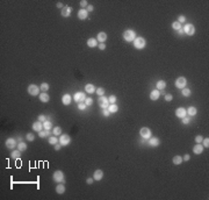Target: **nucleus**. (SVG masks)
Segmentation results:
<instances>
[{
	"mask_svg": "<svg viewBox=\"0 0 209 200\" xmlns=\"http://www.w3.org/2000/svg\"><path fill=\"white\" fill-rule=\"evenodd\" d=\"M136 31L133 30V29H127V30L123 33V39H124L125 42H134L136 39Z\"/></svg>",
	"mask_w": 209,
	"mask_h": 200,
	"instance_id": "nucleus-1",
	"label": "nucleus"
},
{
	"mask_svg": "<svg viewBox=\"0 0 209 200\" xmlns=\"http://www.w3.org/2000/svg\"><path fill=\"white\" fill-rule=\"evenodd\" d=\"M133 44H134V47H135L136 49L142 50V49H144V48L146 47V41H145V39H144V37L137 36L135 39V41L133 42Z\"/></svg>",
	"mask_w": 209,
	"mask_h": 200,
	"instance_id": "nucleus-2",
	"label": "nucleus"
},
{
	"mask_svg": "<svg viewBox=\"0 0 209 200\" xmlns=\"http://www.w3.org/2000/svg\"><path fill=\"white\" fill-rule=\"evenodd\" d=\"M52 179H53V182H56V183H63V184H65V178H64V172L63 171H60V170H56L55 172H53V175H52Z\"/></svg>",
	"mask_w": 209,
	"mask_h": 200,
	"instance_id": "nucleus-3",
	"label": "nucleus"
},
{
	"mask_svg": "<svg viewBox=\"0 0 209 200\" xmlns=\"http://www.w3.org/2000/svg\"><path fill=\"white\" fill-rule=\"evenodd\" d=\"M183 30H184L185 35L193 36L194 33H195V27H194V25H192V23H186V25L183 27Z\"/></svg>",
	"mask_w": 209,
	"mask_h": 200,
	"instance_id": "nucleus-4",
	"label": "nucleus"
},
{
	"mask_svg": "<svg viewBox=\"0 0 209 200\" xmlns=\"http://www.w3.org/2000/svg\"><path fill=\"white\" fill-rule=\"evenodd\" d=\"M27 91H28V93L30 94V96L36 97V96H38V94H40L41 88H40L37 85H35V84H30V85L28 86V88H27Z\"/></svg>",
	"mask_w": 209,
	"mask_h": 200,
	"instance_id": "nucleus-5",
	"label": "nucleus"
},
{
	"mask_svg": "<svg viewBox=\"0 0 209 200\" xmlns=\"http://www.w3.org/2000/svg\"><path fill=\"white\" fill-rule=\"evenodd\" d=\"M98 105L101 107L102 109H106L108 108L109 106V101H108V98H106L104 96H101L98 98Z\"/></svg>",
	"mask_w": 209,
	"mask_h": 200,
	"instance_id": "nucleus-6",
	"label": "nucleus"
},
{
	"mask_svg": "<svg viewBox=\"0 0 209 200\" xmlns=\"http://www.w3.org/2000/svg\"><path fill=\"white\" fill-rule=\"evenodd\" d=\"M175 87L177 88H180V90H183V88H185L186 87V85H187V79L185 77H179V78H177V80H175Z\"/></svg>",
	"mask_w": 209,
	"mask_h": 200,
	"instance_id": "nucleus-7",
	"label": "nucleus"
},
{
	"mask_svg": "<svg viewBox=\"0 0 209 200\" xmlns=\"http://www.w3.org/2000/svg\"><path fill=\"white\" fill-rule=\"evenodd\" d=\"M139 135H141L142 139L149 140L150 137H151V130H150L148 127H143V128H141V130H139Z\"/></svg>",
	"mask_w": 209,
	"mask_h": 200,
	"instance_id": "nucleus-8",
	"label": "nucleus"
},
{
	"mask_svg": "<svg viewBox=\"0 0 209 200\" xmlns=\"http://www.w3.org/2000/svg\"><path fill=\"white\" fill-rule=\"evenodd\" d=\"M58 140H59V143L62 145H69L70 143H71V137H70L68 134H62L60 136L58 137Z\"/></svg>",
	"mask_w": 209,
	"mask_h": 200,
	"instance_id": "nucleus-9",
	"label": "nucleus"
},
{
	"mask_svg": "<svg viewBox=\"0 0 209 200\" xmlns=\"http://www.w3.org/2000/svg\"><path fill=\"white\" fill-rule=\"evenodd\" d=\"M73 100L76 102H85V100H86V94L84 93V92H77L76 94H74L73 97Z\"/></svg>",
	"mask_w": 209,
	"mask_h": 200,
	"instance_id": "nucleus-10",
	"label": "nucleus"
},
{
	"mask_svg": "<svg viewBox=\"0 0 209 200\" xmlns=\"http://www.w3.org/2000/svg\"><path fill=\"white\" fill-rule=\"evenodd\" d=\"M5 145H6V148H8V149L13 150L15 147H18V142L15 141V139H13V137H9V139L6 140V142H5Z\"/></svg>",
	"mask_w": 209,
	"mask_h": 200,
	"instance_id": "nucleus-11",
	"label": "nucleus"
},
{
	"mask_svg": "<svg viewBox=\"0 0 209 200\" xmlns=\"http://www.w3.org/2000/svg\"><path fill=\"white\" fill-rule=\"evenodd\" d=\"M187 115V112H186V108H184V107H178V108L175 109V117L179 118V119H183Z\"/></svg>",
	"mask_w": 209,
	"mask_h": 200,
	"instance_id": "nucleus-12",
	"label": "nucleus"
},
{
	"mask_svg": "<svg viewBox=\"0 0 209 200\" xmlns=\"http://www.w3.org/2000/svg\"><path fill=\"white\" fill-rule=\"evenodd\" d=\"M71 13H72V7L66 5V6H64V8L62 9L60 14H62V17H64V18H69L70 15H71Z\"/></svg>",
	"mask_w": 209,
	"mask_h": 200,
	"instance_id": "nucleus-13",
	"label": "nucleus"
},
{
	"mask_svg": "<svg viewBox=\"0 0 209 200\" xmlns=\"http://www.w3.org/2000/svg\"><path fill=\"white\" fill-rule=\"evenodd\" d=\"M103 178V171L102 170H95L94 173H93V179L95 180V182H99V180H101Z\"/></svg>",
	"mask_w": 209,
	"mask_h": 200,
	"instance_id": "nucleus-14",
	"label": "nucleus"
},
{
	"mask_svg": "<svg viewBox=\"0 0 209 200\" xmlns=\"http://www.w3.org/2000/svg\"><path fill=\"white\" fill-rule=\"evenodd\" d=\"M71 101H72V97L70 96L69 93L64 94V96L62 97V102H63V105H65V106H69V105L71 104Z\"/></svg>",
	"mask_w": 209,
	"mask_h": 200,
	"instance_id": "nucleus-15",
	"label": "nucleus"
},
{
	"mask_svg": "<svg viewBox=\"0 0 209 200\" xmlns=\"http://www.w3.org/2000/svg\"><path fill=\"white\" fill-rule=\"evenodd\" d=\"M160 144V140L157 139V137H150L149 139V145L152 148H156Z\"/></svg>",
	"mask_w": 209,
	"mask_h": 200,
	"instance_id": "nucleus-16",
	"label": "nucleus"
},
{
	"mask_svg": "<svg viewBox=\"0 0 209 200\" xmlns=\"http://www.w3.org/2000/svg\"><path fill=\"white\" fill-rule=\"evenodd\" d=\"M33 129L35 131H37V133H38V131H41L42 129H44L43 128V122H41V121H35V122L33 123Z\"/></svg>",
	"mask_w": 209,
	"mask_h": 200,
	"instance_id": "nucleus-17",
	"label": "nucleus"
},
{
	"mask_svg": "<svg viewBox=\"0 0 209 200\" xmlns=\"http://www.w3.org/2000/svg\"><path fill=\"white\" fill-rule=\"evenodd\" d=\"M202 151H203V145L201 143H196L194 145V148H193V152L195 155H200V154H202Z\"/></svg>",
	"mask_w": 209,
	"mask_h": 200,
	"instance_id": "nucleus-18",
	"label": "nucleus"
},
{
	"mask_svg": "<svg viewBox=\"0 0 209 200\" xmlns=\"http://www.w3.org/2000/svg\"><path fill=\"white\" fill-rule=\"evenodd\" d=\"M159 97H160V92L157 90H153V91H151V93H150V99L152 100V101H156V100H158L159 99Z\"/></svg>",
	"mask_w": 209,
	"mask_h": 200,
	"instance_id": "nucleus-19",
	"label": "nucleus"
},
{
	"mask_svg": "<svg viewBox=\"0 0 209 200\" xmlns=\"http://www.w3.org/2000/svg\"><path fill=\"white\" fill-rule=\"evenodd\" d=\"M85 91H86V93H88V94H93L96 91V88L93 84H86V85H85Z\"/></svg>",
	"mask_w": 209,
	"mask_h": 200,
	"instance_id": "nucleus-20",
	"label": "nucleus"
},
{
	"mask_svg": "<svg viewBox=\"0 0 209 200\" xmlns=\"http://www.w3.org/2000/svg\"><path fill=\"white\" fill-rule=\"evenodd\" d=\"M87 17H88V12H87L86 9H85V8L79 9V12H78V18L80 19V20H86Z\"/></svg>",
	"mask_w": 209,
	"mask_h": 200,
	"instance_id": "nucleus-21",
	"label": "nucleus"
},
{
	"mask_svg": "<svg viewBox=\"0 0 209 200\" xmlns=\"http://www.w3.org/2000/svg\"><path fill=\"white\" fill-rule=\"evenodd\" d=\"M96 40L100 43H104L107 40V34L104 33V31H100V33L98 34V36H96Z\"/></svg>",
	"mask_w": 209,
	"mask_h": 200,
	"instance_id": "nucleus-22",
	"label": "nucleus"
},
{
	"mask_svg": "<svg viewBox=\"0 0 209 200\" xmlns=\"http://www.w3.org/2000/svg\"><path fill=\"white\" fill-rule=\"evenodd\" d=\"M86 44H87V47H90V48H95L96 45H98V40L94 39V37H91V39L87 40Z\"/></svg>",
	"mask_w": 209,
	"mask_h": 200,
	"instance_id": "nucleus-23",
	"label": "nucleus"
},
{
	"mask_svg": "<svg viewBox=\"0 0 209 200\" xmlns=\"http://www.w3.org/2000/svg\"><path fill=\"white\" fill-rule=\"evenodd\" d=\"M49 100H50V97H49V94H48L47 92H42V93H40V101L48 102Z\"/></svg>",
	"mask_w": 209,
	"mask_h": 200,
	"instance_id": "nucleus-24",
	"label": "nucleus"
},
{
	"mask_svg": "<svg viewBox=\"0 0 209 200\" xmlns=\"http://www.w3.org/2000/svg\"><path fill=\"white\" fill-rule=\"evenodd\" d=\"M186 112H187V114L191 115V117H195L197 113V109H196V107H194V106H189L188 108L186 109Z\"/></svg>",
	"mask_w": 209,
	"mask_h": 200,
	"instance_id": "nucleus-25",
	"label": "nucleus"
},
{
	"mask_svg": "<svg viewBox=\"0 0 209 200\" xmlns=\"http://www.w3.org/2000/svg\"><path fill=\"white\" fill-rule=\"evenodd\" d=\"M156 87H157V90H158V91H163V90H165V87H166V83L164 82V80H158L157 84H156Z\"/></svg>",
	"mask_w": 209,
	"mask_h": 200,
	"instance_id": "nucleus-26",
	"label": "nucleus"
},
{
	"mask_svg": "<svg viewBox=\"0 0 209 200\" xmlns=\"http://www.w3.org/2000/svg\"><path fill=\"white\" fill-rule=\"evenodd\" d=\"M111 112V114H113V113H117V110H119V106H117L116 104H109L108 108H107Z\"/></svg>",
	"mask_w": 209,
	"mask_h": 200,
	"instance_id": "nucleus-27",
	"label": "nucleus"
},
{
	"mask_svg": "<svg viewBox=\"0 0 209 200\" xmlns=\"http://www.w3.org/2000/svg\"><path fill=\"white\" fill-rule=\"evenodd\" d=\"M38 136L42 137V139H44V137H50V136H51V133H50V130L42 129L41 131H38Z\"/></svg>",
	"mask_w": 209,
	"mask_h": 200,
	"instance_id": "nucleus-28",
	"label": "nucleus"
},
{
	"mask_svg": "<svg viewBox=\"0 0 209 200\" xmlns=\"http://www.w3.org/2000/svg\"><path fill=\"white\" fill-rule=\"evenodd\" d=\"M56 192H57L58 194H63L64 192H65V185H64L63 183L62 184L59 183L57 186H56Z\"/></svg>",
	"mask_w": 209,
	"mask_h": 200,
	"instance_id": "nucleus-29",
	"label": "nucleus"
},
{
	"mask_svg": "<svg viewBox=\"0 0 209 200\" xmlns=\"http://www.w3.org/2000/svg\"><path fill=\"white\" fill-rule=\"evenodd\" d=\"M21 156V151L16 149V150H12V152H10V157H12L13 159H19Z\"/></svg>",
	"mask_w": 209,
	"mask_h": 200,
	"instance_id": "nucleus-30",
	"label": "nucleus"
},
{
	"mask_svg": "<svg viewBox=\"0 0 209 200\" xmlns=\"http://www.w3.org/2000/svg\"><path fill=\"white\" fill-rule=\"evenodd\" d=\"M172 162H173L174 165H180V164L183 163V157L179 156V155H177V156H174V157H173Z\"/></svg>",
	"mask_w": 209,
	"mask_h": 200,
	"instance_id": "nucleus-31",
	"label": "nucleus"
},
{
	"mask_svg": "<svg viewBox=\"0 0 209 200\" xmlns=\"http://www.w3.org/2000/svg\"><path fill=\"white\" fill-rule=\"evenodd\" d=\"M18 149L20 150L21 152H22V151H26V150H27V144H26L25 142H22V141L19 142V143H18Z\"/></svg>",
	"mask_w": 209,
	"mask_h": 200,
	"instance_id": "nucleus-32",
	"label": "nucleus"
},
{
	"mask_svg": "<svg viewBox=\"0 0 209 200\" xmlns=\"http://www.w3.org/2000/svg\"><path fill=\"white\" fill-rule=\"evenodd\" d=\"M58 142H59V140H58V137L55 136V135H52V136L49 137V143H50V144L55 145L56 143H58Z\"/></svg>",
	"mask_w": 209,
	"mask_h": 200,
	"instance_id": "nucleus-33",
	"label": "nucleus"
},
{
	"mask_svg": "<svg viewBox=\"0 0 209 200\" xmlns=\"http://www.w3.org/2000/svg\"><path fill=\"white\" fill-rule=\"evenodd\" d=\"M52 134L55 135V136H60L62 135V128L60 127H55V128L52 129Z\"/></svg>",
	"mask_w": 209,
	"mask_h": 200,
	"instance_id": "nucleus-34",
	"label": "nucleus"
},
{
	"mask_svg": "<svg viewBox=\"0 0 209 200\" xmlns=\"http://www.w3.org/2000/svg\"><path fill=\"white\" fill-rule=\"evenodd\" d=\"M49 84L48 83H42L41 85H40V88H41V91L42 92H47V91H49Z\"/></svg>",
	"mask_w": 209,
	"mask_h": 200,
	"instance_id": "nucleus-35",
	"label": "nucleus"
},
{
	"mask_svg": "<svg viewBox=\"0 0 209 200\" xmlns=\"http://www.w3.org/2000/svg\"><path fill=\"white\" fill-rule=\"evenodd\" d=\"M43 128L45 129V130H50V129L52 128V123L50 122V121H44L43 122Z\"/></svg>",
	"mask_w": 209,
	"mask_h": 200,
	"instance_id": "nucleus-36",
	"label": "nucleus"
},
{
	"mask_svg": "<svg viewBox=\"0 0 209 200\" xmlns=\"http://www.w3.org/2000/svg\"><path fill=\"white\" fill-rule=\"evenodd\" d=\"M172 28L177 31V30H179L180 28H183V26H181V23H179L178 21H174V22L172 23Z\"/></svg>",
	"mask_w": 209,
	"mask_h": 200,
	"instance_id": "nucleus-37",
	"label": "nucleus"
},
{
	"mask_svg": "<svg viewBox=\"0 0 209 200\" xmlns=\"http://www.w3.org/2000/svg\"><path fill=\"white\" fill-rule=\"evenodd\" d=\"M181 94H183L184 97H189V96L192 94V91L189 90V88H186V87H185V88H183V91H181Z\"/></svg>",
	"mask_w": 209,
	"mask_h": 200,
	"instance_id": "nucleus-38",
	"label": "nucleus"
},
{
	"mask_svg": "<svg viewBox=\"0 0 209 200\" xmlns=\"http://www.w3.org/2000/svg\"><path fill=\"white\" fill-rule=\"evenodd\" d=\"M95 93L98 94L99 97L104 96V88L103 87H98V88H96V91H95Z\"/></svg>",
	"mask_w": 209,
	"mask_h": 200,
	"instance_id": "nucleus-39",
	"label": "nucleus"
},
{
	"mask_svg": "<svg viewBox=\"0 0 209 200\" xmlns=\"http://www.w3.org/2000/svg\"><path fill=\"white\" fill-rule=\"evenodd\" d=\"M86 108H87V106H86V104H85V102H79V104H78V109L85 110Z\"/></svg>",
	"mask_w": 209,
	"mask_h": 200,
	"instance_id": "nucleus-40",
	"label": "nucleus"
},
{
	"mask_svg": "<svg viewBox=\"0 0 209 200\" xmlns=\"http://www.w3.org/2000/svg\"><path fill=\"white\" fill-rule=\"evenodd\" d=\"M26 139H27V141H34V140H35V136H34V134L28 133V134L26 135Z\"/></svg>",
	"mask_w": 209,
	"mask_h": 200,
	"instance_id": "nucleus-41",
	"label": "nucleus"
},
{
	"mask_svg": "<svg viewBox=\"0 0 209 200\" xmlns=\"http://www.w3.org/2000/svg\"><path fill=\"white\" fill-rule=\"evenodd\" d=\"M178 22L179 23H185V22H186V17H185V15H179V17H178Z\"/></svg>",
	"mask_w": 209,
	"mask_h": 200,
	"instance_id": "nucleus-42",
	"label": "nucleus"
},
{
	"mask_svg": "<svg viewBox=\"0 0 209 200\" xmlns=\"http://www.w3.org/2000/svg\"><path fill=\"white\" fill-rule=\"evenodd\" d=\"M108 101H109V104H115V102H116V96H111L108 98Z\"/></svg>",
	"mask_w": 209,
	"mask_h": 200,
	"instance_id": "nucleus-43",
	"label": "nucleus"
},
{
	"mask_svg": "<svg viewBox=\"0 0 209 200\" xmlns=\"http://www.w3.org/2000/svg\"><path fill=\"white\" fill-rule=\"evenodd\" d=\"M202 145H203V148H208L209 147V139H208V137L202 140Z\"/></svg>",
	"mask_w": 209,
	"mask_h": 200,
	"instance_id": "nucleus-44",
	"label": "nucleus"
},
{
	"mask_svg": "<svg viewBox=\"0 0 209 200\" xmlns=\"http://www.w3.org/2000/svg\"><path fill=\"white\" fill-rule=\"evenodd\" d=\"M85 104H86V106H91V105L93 104V99L92 98H86V100H85Z\"/></svg>",
	"mask_w": 209,
	"mask_h": 200,
	"instance_id": "nucleus-45",
	"label": "nucleus"
},
{
	"mask_svg": "<svg viewBox=\"0 0 209 200\" xmlns=\"http://www.w3.org/2000/svg\"><path fill=\"white\" fill-rule=\"evenodd\" d=\"M80 6H81L82 8L86 9V7L88 6V2L86 1V0H81V1H80Z\"/></svg>",
	"mask_w": 209,
	"mask_h": 200,
	"instance_id": "nucleus-46",
	"label": "nucleus"
},
{
	"mask_svg": "<svg viewBox=\"0 0 209 200\" xmlns=\"http://www.w3.org/2000/svg\"><path fill=\"white\" fill-rule=\"evenodd\" d=\"M189 121H191V120H189V119L187 118V117H185V118H183V119H181V122H183L184 125H188V123H189Z\"/></svg>",
	"mask_w": 209,
	"mask_h": 200,
	"instance_id": "nucleus-47",
	"label": "nucleus"
},
{
	"mask_svg": "<svg viewBox=\"0 0 209 200\" xmlns=\"http://www.w3.org/2000/svg\"><path fill=\"white\" fill-rule=\"evenodd\" d=\"M202 140H203V137L201 136V135H197V136L195 137V142L196 143H202Z\"/></svg>",
	"mask_w": 209,
	"mask_h": 200,
	"instance_id": "nucleus-48",
	"label": "nucleus"
},
{
	"mask_svg": "<svg viewBox=\"0 0 209 200\" xmlns=\"http://www.w3.org/2000/svg\"><path fill=\"white\" fill-rule=\"evenodd\" d=\"M38 121H41V122H44V121H47V117H45V115H43V114L38 115Z\"/></svg>",
	"mask_w": 209,
	"mask_h": 200,
	"instance_id": "nucleus-49",
	"label": "nucleus"
},
{
	"mask_svg": "<svg viewBox=\"0 0 209 200\" xmlns=\"http://www.w3.org/2000/svg\"><path fill=\"white\" fill-rule=\"evenodd\" d=\"M102 114H103V115H104V117H106V118H108L109 115H111V112H109V110L106 108V109H103V110H102Z\"/></svg>",
	"mask_w": 209,
	"mask_h": 200,
	"instance_id": "nucleus-50",
	"label": "nucleus"
},
{
	"mask_svg": "<svg viewBox=\"0 0 209 200\" xmlns=\"http://www.w3.org/2000/svg\"><path fill=\"white\" fill-rule=\"evenodd\" d=\"M172 99H173L172 94H165V100H166V101H171Z\"/></svg>",
	"mask_w": 209,
	"mask_h": 200,
	"instance_id": "nucleus-51",
	"label": "nucleus"
},
{
	"mask_svg": "<svg viewBox=\"0 0 209 200\" xmlns=\"http://www.w3.org/2000/svg\"><path fill=\"white\" fill-rule=\"evenodd\" d=\"M189 159H191V156H189L188 154H186V155H184V157H183V161H185V162H188Z\"/></svg>",
	"mask_w": 209,
	"mask_h": 200,
	"instance_id": "nucleus-52",
	"label": "nucleus"
},
{
	"mask_svg": "<svg viewBox=\"0 0 209 200\" xmlns=\"http://www.w3.org/2000/svg\"><path fill=\"white\" fill-rule=\"evenodd\" d=\"M98 47H99V49H100V50H104V49H106V44H104V43H99Z\"/></svg>",
	"mask_w": 209,
	"mask_h": 200,
	"instance_id": "nucleus-53",
	"label": "nucleus"
},
{
	"mask_svg": "<svg viewBox=\"0 0 209 200\" xmlns=\"http://www.w3.org/2000/svg\"><path fill=\"white\" fill-rule=\"evenodd\" d=\"M86 10L87 12H93V10H94V7H93L92 5H88V6L86 7Z\"/></svg>",
	"mask_w": 209,
	"mask_h": 200,
	"instance_id": "nucleus-54",
	"label": "nucleus"
},
{
	"mask_svg": "<svg viewBox=\"0 0 209 200\" xmlns=\"http://www.w3.org/2000/svg\"><path fill=\"white\" fill-rule=\"evenodd\" d=\"M62 147H63V145H62L59 142L56 143V144H55V150H60V148H62Z\"/></svg>",
	"mask_w": 209,
	"mask_h": 200,
	"instance_id": "nucleus-55",
	"label": "nucleus"
},
{
	"mask_svg": "<svg viewBox=\"0 0 209 200\" xmlns=\"http://www.w3.org/2000/svg\"><path fill=\"white\" fill-rule=\"evenodd\" d=\"M93 180H94V179H93V178H87V180H86V182H87V184H88V185H91V184H93Z\"/></svg>",
	"mask_w": 209,
	"mask_h": 200,
	"instance_id": "nucleus-56",
	"label": "nucleus"
},
{
	"mask_svg": "<svg viewBox=\"0 0 209 200\" xmlns=\"http://www.w3.org/2000/svg\"><path fill=\"white\" fill-rule=\"evenodd\" d=\"M57 7H58V8H62V9H63L64 8V6H63V4H62V2L59 1V2H57Z\"/></svg>",
	"mask_w": 209,
	"mask_h": 200,
	"instance_id": "nucleus-57",
	"label": "nucleus"
},
{
	"mask_svg": "<svg viewBox=\"0 0 209 200\" xmlns=\"http://www.w3.org/2000/svg\"><path fill=\"white\" fill-rule=\"evenodd\" d=\"M177 33H178L179 35H181V34H184V30H183V28H180L179 30H177Z\"/></svg>",
	"mask_w": 209,
	"mask_h": 200,
	"instance_id": "nucleus-58",
	"label": "nucleus"
}]
</instances>
